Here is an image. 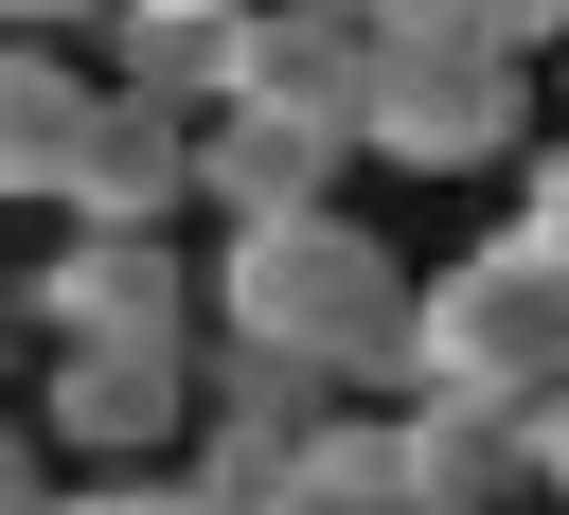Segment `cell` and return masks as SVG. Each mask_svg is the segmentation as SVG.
<instances>
[{
	"label": "cell",
	"instance_id": "9a60e30c",
	"mask_svg": "<svg viewBox=\"0 0 569 515\" xmlns=\"http://www.w3.org/2000/svg\"><path fill=\"white\" fill-rule=\"evenodd\" d=\"M445 36H480V53H569V0H445Z\"/></svg>",
	"mask_w": 569,
	"mask_h": 515
},
{
	"label": "cell",
	"instance_id": "8992f818",
	"mask_svg": "<svg viewBox=\"0 0 569 515\" xmlns=\"http://www.w3.org/2000/svg\"><path fill=\"white\" fill-rule=\"evenodd\" d=\"M53 213H71V231H178V213H196V124L89 71V124H71V160H53Z\"/></svg>",
	"mask_w": 569,
	"mask_h": 515
},
{
	"label": "cell",
	"instance_id": "7c38bea8",
	"mask_svg": "<svg viewBox=\"0 0 569 515\" xmlns=\"http://www.w3.org/2000/svg\"><path fill=\"white\" fill-rule=\"evenodd\" d=\"M196 408H213V426H320L338 391L284 373V355H249V337H196Z\"/></svg>",
	"mask_w": 569,
	"mask_h": 515
},
{
	"label": "cell",
	"instance_id": "e0dca14e",
	"mask_svg": "<svg viewBox=\"0 0 569 515\" xmlns=\"http://www.w3.org/2000/svg\"><path fill=\"white\" fill-rule=\"evenodd\" d=\"M267 18H302V36H338V53H373V36L409 18V0H267Z\"/></svg>",
	"mask_w": 569,
	"mask_h": 515
},
{
	"label": "cell",
	"instance_id": "30bf717a",
	"mask_svg": "<svg viewBox=\"0 0 569 515\" xmlns=\"http://www.w3.org/2000/svg\"><path fill=\"white\" fill-rule=\"evenodd\" d=\"M391 426H409V479H427V497H462V515H498V497H516V408L391 391Z\"/></svg>",
	"mask_w": 569,
	"mask_h": 515
},
{
	"label": "cell",
	"instance_id": "5bb4252c",
	"mask_svg": "<svg viewBox=\"0 0 569 515\" xmlns=\"http://www.w3.org/2000/svg\"><path fill=\"white\" fill-rule=\"evenodd\" d=\"M498 178H516V231H533V249L569 266V124H533V142L498 160Z\"/></svg>",
	"mask_w": 569,
	"mask_h": 515
},
{
	"label": "cell",
	"instance_id": "ac0fdd59",
	"mask_svg": "<svg viewBox=\"0 0 569 515\" xmlns=\"http://www.w3.org/2000/svg\"><path fill=\"white\" fill-rule=\"evenodd\" d=\"M36 479H53V462H36V426L0 408V515H36Z\"/></svg>",
	"mask_w": 569,
	"mask_h": 515
},
{
	"label": "cell",
	"instance_id": "9c48e42d",
	"mask_svg": "<svg viewBox=\"0 0 569 515\" xmlns=\"http://www.w3.org/2000/svg\"><path fill=\"white\" fill-rule=\"evenodd\" d=\"M71 124H89V53L71 36H0V213H53Z\"/></svg>",
	"mask_w": 569,
	"mask_h": 515
},
{
	"label": "cell",
	"instance_id": "277c9868",
	"mask_svg": "<svg viewBox=\"0 0 569 515\" xmlns=\"http://www.w3.org/2000/svg\"><path fill=\"white\" fill-rule=\"evenodd\" d=\"M18 426H53L71 462H178V426H196V337H71V355H36V408Z\"/></svg>",
	"mask_w": 569,
	"mask_h": 515
},
{
	"label": "cell",
	"instance_id": "4fadbf2b",
	"mask_svg": "<svg viewBox=\"0 0 569 515\" xmlns=\"http://www.w3.org/2000/svg\"><path fill=\"white\" fill-rule=\"evenodd\" d=\"M36 515H231V497H196L178 462H89V479H36Z\"/></svg>",
	"mask_w": 569,
	"mask_h": 515
},
{
	"label": "cell",
	"instance_id": "ba28073f",
	"mask_svg": "<svg viewBox=\"0 0 569 515\" xmlns=\"http://www.w3.org/2000/svg\"><path fill=\"white\" fill-rule=\"evenodd\" d=\"M267 515H462V497H427V479H409V426H391V408H320V426L284 444Z\"/></svg>",
	"mask_w": 569,
	"mask_h": 515
},
{
	"label": "cell",
	"instance_id": "5b68a950",
	"mask_svg": "<svg viewBox=\"0 0 569 515\" xmlns=\"http://www.w3.org/2000/svg\"><path fill=\"white\" fill-rule=\"evenodd\" d=\"M18 337L71 355V337H196V249L178 231H53V266L18 284Z\"/></svg>",
	"mask_w": 569,
	"mask_h": 515
},
{
	"label": "cell",
	"instance_id": "d6986e66",
	"mask_svg": "<svg viewBox=\"0 0 569 515\" xmlns=\"http://www.w3.org/2000/svg\"><path fill=\"white\" fill-rule=\"evenodd\" d=\"M107 0H0V36H89Z\"/></svg>",
	"mask_w": 569,
	"mask_h": 515
},
{
	"label": "cell",
	"instance_id": "52a82bcc",
	"mask_svg": "<svg viewBox=\"0 0 569 515\" xmlns=\"http://www.w3.org/2000/svg\"><path fill=\"white\" fill-rule=\"evenodd\" d=\"M338 178H356V142H338L320 107H267V89L196 107V213H213V231H249V213H320Z\"/></svg>",
	"mask_w": 569,
	"mask_h": 515
},
{
	"label": "cell",
	"instance_id": "6da1fadb",
	"mask_svg": "<svg viewBox=\"0 0 569 515\" xmlns=\"http://www.w3.org/2000/svg\"><path fill=\"white\" fill-rule=\"evenodd\" d=\"M391 320H409V249L373 213H338V195L320 213H249L196 266V337H249V355H284L320 391H373L391 373Z\"/></svg>",
	"mask_w": 569,
	"mask_h": 515
},
{
	"label": "cell",
	"instance_id": "3957f363",
	"mask_svg": "<svg viewBox=\"0 0 569 515\" xmlns=\"http://www.w3.org/2000/svg\"><path fill=\"white\" fill-rule=\"evenodd\" d=\"M516 142H533V71L480 53V36H445V0H409L356 53V160H391V178H498Z\"/></svg>",
	"mask_w": 569,
	"mask_h": 515
},
{
	"label": "cell",
	"instance_id": "8fae6325",
	"mask_svg": "<svg viewBox=\"0 0 569 515\" xmlns=\"http://www.w3.org/2000/svg\"><path fill=\"white\" fill-rule=\"evenodd\" d=\"M107 89H142V107H213L231 89V18H107Z\"/></svg>",
	"mask_w": 569,
	"mask_h": 515
},
{
	"label": "cell",
	"instance_id": "2e32d148",
	"mask_svg": "<svg viewBox=\"0 0 569 515\" xmlns=\"http://www.w3.org/2000/svg\"><path fill=\"white\" fill-rule=\"evenodd\" d=\"M516 497H551V515H569V391H533V408H516Z\"/></svg>",
	"mask_w": 569,
	"mask_h": 515
},
{
	"label": "cell",
	"instance_id": "ffe728a7",
	"mask_svg": "<svg viewBox=\"0 0 569 515\" xmlns=\"http://www.w3.org/2000/svg\"><path fill=\"white\" fill-rule=\"evenodd\" d=\"M107 18H249V0H107Z\"/></svg>",
	"mask_w": 569,
	"mask_h": 515
},
{
	"label": "cell",
	"instance_id": "44dd1931",
	"mask_svg": "<svg viewBox=\"0 0 569 515\" xmlns=\"http://www.w3.org/2000/svg\"><path fill=\"white\" fill-rule=\"evenodd\" d=\"M0 408H18V320H0Z\"/></svg>",
	"mask_w": 569,
	"mask_h": 515
},
{
	"label": "cell",
	"instance_id": "7a4b0ae2",
	"mask_svg": "<svg viewBox=\"0 0 569 515\" xmlns=\"http://www.w3.org/2000/svg\"><path fill=\"white\" fill-rule=\"evenodd\" d=\"M391 391H445V408H533V391H569V266H551L533 231H480V249L409 266Z\"/></svg>",
	"mask_w": 569,
	"mask_h": 515
}]
</instances>
